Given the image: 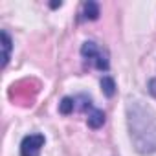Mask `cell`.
Listing matches in <instances>:
<instances>
[{"label": "cell", "instance_id": "obj_5", "mask_svg": "<svg viewBox=\"0 0 156 156\" xmlns=\"http://www.w3.org/2000/svg\"><path fill=\"white\" fill-rule=\"evenodd\" d=\"M105 121H107V116H105V112H103V110H99V108H92V110H90V114H88V118H87L88 127H90V129H94V130L101 129V127L105 125Z\"/></svg>", "mask_w": 156, "mask_h": 156}, {"label": "cell", "instance_id": "obj_1", "mask_svg": "<svg viewBox=\"0 0 156 156\" xmlns=\"http://www.w3.org/2000/svg\"><path fill=\"white\" fill-rule=\"evenodd\" d=\"M127 125L132 145L141 154L156 152V114L141 101L127 105Z\"/></svg>", "mask_w": 156, "mask_h": 156}, {"label": "cell", "instance_id": "obj_6", "mask_svg": "<svg viewBox=\"0 0 156 156\" xmlns=\"http://www.w3.org/2000/svg\"><path fill=\"white\" fill-rule=\"evenodd\" d=\"M11 48H13V41H11L9 33L4 30L2 31V68H6L11 59Z\"/></svg>", "mask_w": 156, "mask_h": 156}, {"label": "cell", "instance_id": "obj_3", "mask_svg": "<svg viewBox=\"0 0 156 156\" xmlns=\"http://www.w3.org/2000/svg\"><path fill=\"white\" fill-rule=\"evenodd\" d=\"M46 143L42 134H28L20 143V156H41V151Z\"/></svg>", "mask_w": 156, "mask_h": 156}, {"label": "cell", "instance_id": "obj_10", "mask_svg": "<svg viewBox=\"0 0 156 156\" xmlns=\"http://www.w3.org/2000/svg\"><path fill=\"white\" fill-rule=\"evenodd\" d=\"M62 6V2H51V8H61Z\"/></svg>", "mask_w": 156, "mask_h": 156}, {"label": "cell", "instance_id": "obj_4", "mask_svg": "<svg viewBox=\"0 0 156 156\" xmlns=\"http://www.w3.org/2000/svg\"><path fill=\"white\" fill-rule=\"evenodd\" d=\"M101 15L99 11V4L94 2V0H88V2L83 4V9H81V17L79 20H98Z\"/></svg>", "mask_w": 156, "mask_h": 156}, {"label": "cell", "instance_id": "obj_2", "mask_svg": "<svg viewBox=\"0 0 156 156\" xmlns=\"http://www.w3.org/2000/svg\"><path fill=\"white\" fill-rule=\"evenodd\" d=\"M81 55H83V59L94 62V66H96L98 70H101V72H107V70L110 68L108 53H107L103 48H99L94 41L83 42V46H81Z\"/></svg>", "mask_w": 156, "mask_h": 156}, {"label": "cell", "instance_id": "obj_7", "mask_svg": "<svg viewBox=\"0 0 156 156\" xmlns=\"http://www.w3.org/2000/svg\"><path fill=\"white\" fill-rule=\"evenodd\" d=\"M101 90H103V94L107 98H112L116 94V83H114V79L110 75H105L101 79Z\"/></svg>", "mask_w": 156, "mask_h": 156}, {"label": "cell", "instance_id": "obj_9", "mask_svg": "<svg viewBox=\"0 0 156 156\" xmlns=\"http://www.w3.org/2000/svg\"><path fill=\"white\" fill-rule=\"evenodd\" d=\"M149 92L156 98V79H151L149 81Z\"/></svg>", "mask_w": 156, "mask_h": 156}, {"label": "cell", "instance_id": "obj_8", "mask_svg": "<svg viewBox=\"0 0 156 156\" xmlns=\"http://www.w3.org/2000/svg\"><path fill=\"white\" fill-rule=\"evenodd\" d=\"M73 108H75V99L73 98H62L61 99V103H59V112L61 114H64V116H68V114H72L73 112Z\"/></svg>", "mask_w": 156, "mask_h": 156}]
</instances>
